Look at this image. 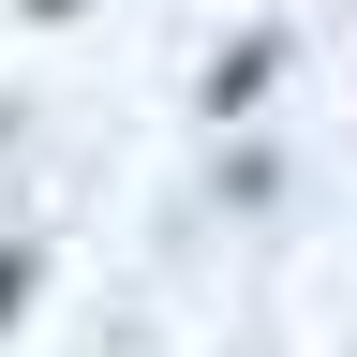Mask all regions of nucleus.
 Listing matches in <instances>:
<instances>
[{"label":"nucleus","instance_id":"f257e3e1","mask_svg":"<svg viewBox=\"0 0 357 357\" xmlns=\"http://www.w3.org/2000/svg\"><path fill=\"white\" fill-rule=\"evenodd\" d=\"M15 283H30V268H15V253H0V312H15Z\"/></svg>","mask_w":357,"mask_h":357}]
</instances>
